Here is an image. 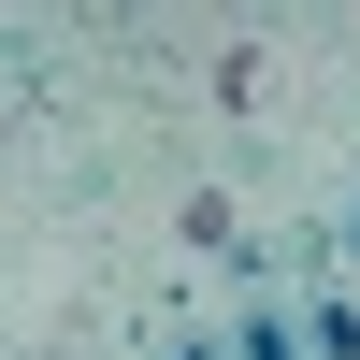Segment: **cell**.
Returning <instances> with one entry per match:
<instances>
[{
  "label": "cell",
  "mask_w": 360,
  "mask_h": 360,
  "mask_svg": "<svg viewBox=\"0 0 360 360\" xmlns=\"http://www.w3.org/2000/svg\"><path fill=\"white\" fill-rule=\"evenodd\" d=\"M303 346H317V360H360V303H317V317H303Z\"/></svg>",
  "instance_id": "cell-1"
},
{
  "label": "cell",
  "mask_w": 360,
  "mask_h": 360,
  "mask_svg": "<svg viewBox=\"0 0 360 360\" xmlns=\"http://www.w3.org/2000/svg\"><path fill=\"white\" fill-rule=\"evenodd\" d=\"M231 360H303V332H288V317H245V332H231Z\"/></svg>",
  "instance_id": "cell-2"
}]
</instances>
